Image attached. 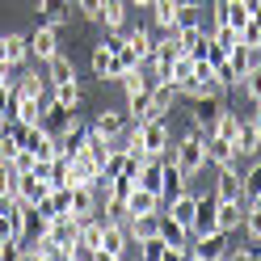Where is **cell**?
Here are the masks:
<instances>
[{
    "mask_svg": "<svg viewBox=\"0 0 261 261\" xmlns=\"http://www.w3.org/2000/svg\"><path fill=\"white\" fill-rule=\"evenodd\" d=\"M13 89H17V93H25V97H46V76L25 72L21 80H13Z\"/></svg>",
    "mask_w": 261,
    "mask_h": 261,
    "instance_id": "cell-36",
    "label": "cell"
},
{
    "mask_svg": "<svg viewBox=\"0 0 261 261\" xmlns=\"http://www.w3.org/2000/svg\"><path fill=\"white\" fill-rule=\"evenodd\" d=\"M59 55V25H38L34 34H30V59H38V63H46V59H55Z\"/></svg>",
    "mask_w": 261,
    "mask_h": 261,
    "instance_id": "cell-7",
    "label": "cell"
},
{
    "mask_svg": "<svg viewBox=\"0 0 261 261\" xmlns=\"http://www.w3.org/2000/svg\"><path fill=\"white\" fill-rule=\"evenodd\" d=\"M72 215L76 219L101 215V190L97 186H72Z\"/></svg>",
    "mask_w": 261,
    "mask_h": 261,
    "instance_id": "cell-13",
    "label": "cell"
},
{
    "mask_svg": "<svg viewBox=\"0 0 261 261\" xmlns=\"http://www.w3.org/2000/svg\"><path fill=\"white\" fill-rule=\"evenodd\" d=\"M85 135H89V122H80V118H76V110L59 118L55 139H59V152H63V156H72V152H80V148H85Z\"/></svg>",
    "mask_w": 261,
    "mask_h": 261,
    "instance_id": "cell-6",
    "label": "cell"
},
{
    "mask_svg": "<svg viewBox=\"0 0 261 261\" xmlns=\"http://www.w3.org/2000/svg\"><path fill=\"white\" fill-rule=\"evenodd\" d=\"M219 80H211V76H190L186 85H181V97L186 101H202V97H219Z\"/></svg>",
    "mask_w": 261,
    "mask_h": 261,
    "instance_id": "cell-20",
    "label": "cell"
},
{
    "mask_svg": "<svg viewBox=\"0 0 261 261\" xmlns=\"http://www.w3.org/2000/svg\"><path fill=\"white\" fill-rule=\"evenodd\" d=\"M169 160H173V169L181 173L186 181H194V177L206 169V135H202V130H186V135L173 143Z\"/></svg>",
    "mask_w": 261,
    "mask_h": 261,
    "instance_id": "cell-1",
    "label": "cell"
},
{
    "mask_svg": "<svg viewBox=\"0 0 261 261\" xmlns=\"http://www.w3.org/2000/svg\"><path fill=\"white\" fill-rule=\"evenodd\" d=\"M89 126L97 130V135H106V139H122V130L130 126V118H126L122 110H97V118Z\"/></svg>",
    "mask_w": 261,
    "mask_h": 261,
    "instance_id": "cell-16",
    "label": "cell"
},
{
    "mask_svg": "<svg viewBox=\"0 0 261 261\" xmlns=\"http://www.w3.org/2000/svg\"><path fill=\"white\" fill-rule=\"evenodd\" d=\"M253 194H261V160H253V165L240 173V198L249 202Z\"/></svg>",
    "mask_w": 261,
    "mask_h": 261,
    "instance_id": "cell-33",
    "label": "cell"
},
{
    "mask_svg": "<svg viewBox=\"0 0 261 261\" xmlns=\"http://www.w3.org/2000/svg\"><path fill=\"white\" fill-rule=\"evenodd\" d=\"M5 118H17L21 126L42 122V97H25V93H17V97H13V110L5 114Z\"/></svg>",
    "mask_w": 261,
    "mask_h": 261,
    "instance_id": "cell-17",
    "label": "cell"
},
{
    "mask_svg": "<svg viewBox=\"0 0 261 261\" xmlns=\"http://www.w3.org/2000/svg\"><path fill=\"white\" fill-rule=\"evenodd\" d=\"M152 25L156 30H177V0H152Z\"/></svg>",
    "mask_w": 261,
    "mask_h": 261,
    "instance_id": "cell-25",
    "label": "cell"
},
{
    "mask_svg": "<svg viewBox=\"0 0 261 261\" xmlns=\"http://www.w3.org/2000/svg\"><path fill=\"white\" fill-rule=\"evenodd\" d=\"M72 9H76L85 21H97V17H101V0H72Z\"/></svg>",
    "mask_w": 261,
    "mask_h": 261,
    "instance_id": "cell-42",
    "label": "cell"
},
{
    "mask_svg": "<svg viewBox=\"0 0 261 261\" xmlns=\"http://www.w3.org/2000/svg\"><path fill=\"white\" fill-rule=\"evenodd\" d=\"M13 190H17V169L0 160V198H13Z\"/></svg>",
    "mask_w": 261,
    "mask_h": 261,
    "instance_id": "cell-41",
    "label": "cell"
},
{
    "mask_svg": "<svg viewBox=\"0 0 261 261\" xmlns=\"http://www.w3.org/2000/svg\"><path fill=\"white\" fill-rule=\"evenodd\" d=\"M106 30H126V0H101V17Z\"/></svg>",
    "mask_w": 261,
    "mask_h": 261,
    "instance_id": "cell-26",
    "label": "cell"
},
{
    "mask_svg": "<svg viewBox=\"0 0 261 261\" xmlns=\"http://www.w3.org/2000/svg\"><path fill=\"white\" fill-rule=\"evenodd\" d=\"M68 169H72L68 186H97V181H101V160H97L89 148L72 152V156H68Z\"/></svg>",
    "mask_w": 261,
    "mask_h": 261,
    "instance_id": "cell-5",
    "label": "cell"
},
{
    "mask_svg": "<svg viewBox=\"0 0 261 261\" xmlns=\"http://www.w3.org/2000/svg\"><path fill=\"white\" fill-rule=\"evenodd\" d=\"M38 215H46V219H55V215H72V186H51V194L34 206Z\"/></svg>",
    "mask_w": 261,
    "mask_h": 261,
    "instance_id": "cell-15",
    "label": "cell"
},
{
    "mask_svg": "<svg viewBox=\"0 0 261 261\" xmlns=\"http://www.w3.org/2000/svg\"><path fill=\"white\" fill-rule=\"evenodd\" d=\"M42 13H46L51 25H68L76 9H72V0H42Z\"/></svg>",
    "mask_w": 261,
    "mask_h": 261,
    "instance_id": "cell-32",
    "label": "cell"
},
{
    "mask_svg": "<svg viewBox=\"0 0 261 261\" xmlns=\"http://www.w3.org/2000/svg\"><path fill=\"white\" fill-rule=\"evenodd\" d=\"M236 89H240V93H244V97H249V101L257 106V101H261V72H244Z\"/></svg>",
    "mask_w": 261,
    "mask_h": 261,
    "instance_id": "cell-40",
    "label": "cell"
},
{
    "mask_svg": "<svg viewBox=\"0 0 261 261\" xmlns=\"http://www.w3.org/2000/svg\"><path fill=\"white\" fill-rule=\"evenodd\" d=\"M135 68H143L139 55L130 51V46H118V51H114V80H122L126 72H135Z\"/></svg>",
    "mask_w": 261,
    "mask_h": 261,
    "instance_id": "cell-34",
    "label": "cell"
},
{
    "mask_svg": "<svg viewBox=\"0 0 261 261\" xmlns=\"http://www.w3.org/2000/svg\"><path fill=\"white\" fill-rule=\"evenodd\" d=\"M21 148H25V152H34L38 160H55V156H59V139H55V130H51V126L34 122V126H25Z\"/></svg>",
    "mask_w": 261,
    "mask_h": 261,
    "instance_id": "cell-4",
    "label": "cell"
},
{
    "mask_svg": "<svg viewBox=\"0 0 261 261\" xmlns=\"http://www.w3.org/2000/svg\"><path fill=\"white\" fill-rule=\"evenodd\" d=\"M93 76L97 80H114V51H110L106 42L93 46Z\"/></svg>",
    "mask_w": 261,
    "mask_h": 261,
    "instance_id": "cell-28",
    "label": "cell"
},
{
    "mask_svg": "<svg viewBox=\"0 0 261 261\" xmlns=\"http://www.w3.org/2000/svg\"><path fill=\"white\" fill-rule=\"evenodd\" d=\"M148 89H152V80L143 76V68H135V72H126V76H122V93H126V97H143Z\"/></svg>",
    "mask_w": 261,
    "mask_h": 261,
    "instance_id": "cell-37",
    "label": "cell"
},
{
    "mask_svg": "<svg viewBox=\"0 0 261 261\" xmlns=\"http://www.w3.org/2000/svg\"><path fill=\"white\" fill-rule=\"evenodd\" d=\"M215 198H240V160L219 169V177H215Z\"/></svg>",
    "mask_w": 261,
    "mask_h": 261,
    "instance_id": "cell-21",
    "label": "cell"
},
{
    "mask_svg": "<svg viewBox=\"0 0 261 261\" xmlns=\"http://www.w3.org/2000/svg\"><path fill=\"white\" fill-rule=\"evenodd\" d=\"M13 97H17V89H13V80H0V118L13 110Z\"/></svg>",
    "mask_w": 261,
    "mask_h": 261,
    "instance_id": "cell-44",
    "label": "cell"
},
{
    "mask_svg": "<svg viewBox=\"0 0 261 261\" xmlns=\"http://www.w3.org/2000/svg\"><path fill=\"white\" fill-rule=\"evenodd\" d=\"M249 72H261V42L249 46Z\"/></svg>",
    "mask_w": 261,
    "mask_h": 261,
    "instance_id": "cell-45",
    "label": "cell"
},
{
    "mask_svg": "<svg viewBox=\"0 0 261 261\" xmlns=\"http://www.w3.org/2000/svg\"><path fill=\"white\" fill-rule=\"evenodd\" d=\"M101 223H106V219H101ZM126 244H130L126 227H122V223H106L101 249H97V261H118V257H126Z\"/></svg>",
    "mask_w": 261,
    "mask_h": 261,
    "instance_id": "cell-10",
    "label": "cell"
},
{
    "mask_svg": "<svg viewBox=\"0 0 261 261\" xmlns=\"http://www.w3.org/2000/svg\"><path fill=\"white\" fill-rule=\"evenodd\" d=\"M160 211H165V198L152 194V190H143L135 181V190H130V198H126V219H135V215H160Z\"/></svg>",
    "mask_w": 261,
    "mask_h": 261,
    "instance_id": "cell-11",
    "label": "cell"
},
{
    "mask_svg": "<svg viewBox=\"0 0 261 261\" xmlns=\"http://www.w3.org/2000/svg\"><path fill=\"white\" fill-rule=\"evenodd\" d=\"M9 165H13V169H17V173H34V169H38V156L21 148L17 156H13V160H9Z\"/></svg>",
    "mask_w": 261,
    "mask_h": 261,
    "instance_id": "cell-43",
    "label": "cell"
},
{
    "mask_svg": "<svg viewBox=\"0 0 261 261\" xmlns=\"http://www.w3.org/2000/svg\"><path fill=\"white\" fill-rule=\"evenodd\" d=\"M244 236H249L253 244H261V206H244Z\"/></svg>",
    "mask_w": 261,
    "mask_h": 261,
    "instance_id": "cell-39",
    "label": "cell"
},
{
    "mask_svg": "<svg viewBox=\"0 0 261 261\" xmlns=\"http://www.w3.org/2000/svg\"><path fill=\"white\" fill-rule=\"evenodd\" d=\"M261 152V122L253 118H240V130H236V156H244V160H253Z\"/></svg>",
    "mask_w": 261,
    "mask_h": 261,
    "instance_id": "cell-14",
    "label": "cell"
},
{
    "mask_svg": "<svg viewBox=\"0 0 261 261\" xmlns=\"http://www.w3.org/2000/svg\"><path fill=\"white\" fill-rule=\"evenodd\" d=\"M190 76H194V55H190V51H181V55L173 59V68H169V80H173L177 89H181V85H186Z\"/></svg>",
    "mask_w": 261,
    "mask_h": 261,
    "instance_id": "cell-35",
    "label": "cell"
},
{
    "mask_svg": "<svg viewBox=\"0 0 261 261\" xmlns=\"http://www.w3.org/2000/svg\"><path fill=\"white\" fill-rule=\"evenodd\" d=\"M139 143H143V156H165V160H169V152H173V135H169L165 118L139 122Z\"/></svg>",
    "mask_w": 261,
    "mask_h": 261,
    "instance_id": "cell-3",
    "label": "cell"
},
{
    "mask_svg": "<svg viewBox=\"0 0 261 261\" xmlns=\"http://www.w3.org/2000/svg\"><path fill=\"white\" fill-rule=\"evenodd\" d=\"M46 194H51V181L38 173H17V190H13V198H17L21 206H38Z\"/></svg>",
    "mask_w": 261,
    "mask_h": 261,
    "instance_id": "cell-8",
    "label": "cell"
},
{
    "mask_svg": "<svg viewBox=\"0 0 261 261\" xmlns=\"http://www.w3.org/2000/svg\"><path fill=\"white\" fill-rule=\"evenodd\" d=\"M156 227H160V236H165V244H169V249H181V244H190V232H186V227L177 223V219H169L165 211H160Z\"/></svg>",
    "mask_w": 261,
    "mask_h": 261,
    "instance_id": "cell-24",
    "label": "cell"
},
{
    "mask_svg": "<svg viewBox=\"0 0 261 261\" xmlns=\"http://www.w3.org/2000/svg\"><path fill=\"white\" fill-rule=\"evenodd\" d=\"M122 34H126V46H130V51L139 55V63H148V55H152V42H156V34H152L148 25H135V30H122Z\"/></svg>",
    "mask_w": 261,
    "mask_h": 261,
    "instance_id": "cell-22",
    "label": "cell"
},
{
    "mask_svg": "<svg viewBox=\"0 0 261 261\" xmlns=\"http://www.w3.org/2000/svg\"><path fill=\"white\" fill-rule=\"evenodd\" d=\"M126 5H139V9H148V5H152V0H126Z\"/></svg>",
    "mask_w": 261,
    "mask_h": 261,
    "instance_id": "cell-46",
    "label": "cell"
},
{
    "mask_svg": "<svg viewBox=\"0 0 261 261\" xmlns=\"http://www.w3.org/2000/svg\"><path fill=\"white\" fill-rule=\"evenodd\" d=\"M194 211H198V194H190V190H173L169 198H165V215L177 219L190 232V223H194Z\"/></svg>",
    "mask_w": 261,
    "mask_h": 261,
    "instance_id": "cell-9",
    "label": "cell"
},
{
    "mask_svg": "<svg viewBox=\"0 0 261 261\" xmlns=\"http://www.w3.org/2000/svg\"><path fill=\"white\" fill-rule=\"evenodd\" d=\"M5 59L9 68H21L30 59V34H5Z\"/></svg>",
    "mask_w": 261,
    "mask_h": 261,
    "instance_id": "cell-23",
    "label": "cell"
},
{
    "mask_svg": "<svg viewBox=\"0 0 261 261\" xmlns=\"http://www.w3.org/2000/svg\"><path fill=\"white\" fill-rule=\"evenodd\" d=\"M46 80H51V85H59V80H76V63H72L68 55L46 59Z\"/></svg>",
    "mask_w": 261,
    "mask_h": 261,
    "instance_id": "cell-29",
    "label": "cell"
},
{
    "mask_svg": "<svg viewBox=\"0 0 261 261\" xmlns=\"http://www.w3.org/2000/svg\"><path fill=\"white\" fill-rule=\"evenodd\" d=\"M236 130H240V114L236 110H219V118H215V130H211V135H219V139H232L236 143Z\"/></svg>",
    "mask_w": 261,
    "mask_h": 261,
    "instance_id": "cell-30",
    "label": "cell"
},
{
    "mask_svg": "<svg viewBox=\"0 0 261 261\" xmlns=\"http://www.w3.org/2000/svg\"><path fill=\"white\" fill-rule=\"evenodd\" d=\"M46 236L68 249V244H76V236H80V219H76V215H55L51 227H46Z\"/></svg>",
    "mask_w": 261,
    "mask_h": 261,
    "instance_id": "cell-19",
    "label": "cell"
},
{
    "mask_svg": "<svg viewBox=\"0 0 261 261\" xmlns=\"http://www.w3.org/2000/svg\"><path fill=\"white\" fill-rule=\"evenodd\" d=\"M51 101L63 106V110H76L80 106V85H76V80H59L55 93H51Z\"/></svg>",
    "mask_w": 261,
    "mask_h": 261,
    "instance_id": "cell-31",
    "label": "cell"
},
{
    "mask_svg": "<svg viewBox=\"0 0 261 261\" xmlns=\"http://www.w3.org/2000/svg\"><path fill=\"white\" fill-rule=\"evenodd\" d=\"M219 110H223V93H219V97H202V101H194V110H190V122H194V130L211 135V130H215Z\"/></svg>",
    "mask_w": 261,
    "mask_h": 261,
    "instance_id": "cell-12",
    "label": "cell"
},
{
    "mask_svg": "<svg viewBox=\"0 0 261 261\" xmlns=\"http://www.w3.org/2000/svg\"><path fill=\"white\" fill-rule=\"evenodd\" d=\"M181 101V89L173 80H152V93H148V110H143L139 122H152V118H165V114Z\"/></svg>",
    "mask_w": 261,
    "mask_h": 261,
    "instance_id": "cell-2",
    "label": "cell"
},
{
    "mask_svg": "<svg viewBox=\"0 0 261 261\" xmlns=\"http://www.w3.org/2000/svg\"><path fill=\"white\" fill-rule=\"evenodd\" d=\"M236 143L232 139H219V135H206V165H215V169H223V165H236Z\"/></svg>",
    "mask_w": 261,
    "mask_h": 261,
    "instance_id": "cell-18",
    "label": "cell"
},
{
    "mask_svg": "<svg viewBox=\"0 0 261 261\" xmlns=\"http://www.w3.org/2000/svg\"><path fill=\"white\" fill-rule=\"evenodd\" d=\"M139 257H143V261H165V257H169V244H165V236H160V227H156L152 236L139 240Z\"/></svg>",
    "mask_w": 261,
    "mask_h": 261,
    "instance_id": "cell-27",
    "label": "cell"
},
{
    "mask_svg": "<svg viewBox=\"0 0 261 261\" xmlns=\"http://www.w3.org/2000/svg\"><path fill=\"white\" fill-rule=\"evenodd\" d=\"M206 34H211V38H215V42L223 46V51H232V46L240 42V30H232V25H223V21H215V25H211V30H206Z\"/></svg>",
    "mask_w": 261,
    "mask_h": 261,
    "instance_id": "cell-38",
    "label": "cell"
}]
</instances>
